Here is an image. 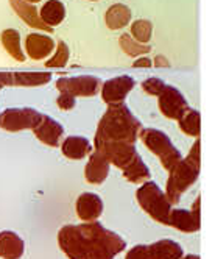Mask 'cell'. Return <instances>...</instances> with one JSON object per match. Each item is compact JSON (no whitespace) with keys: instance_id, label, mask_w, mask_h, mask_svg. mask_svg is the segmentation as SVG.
<instances>
[{"instance_id":"obj_34","label":"cell","mask_w":215,"mask_h":259,"mask_svg":"<svg viewBox=\"0 0 215 259\" xmlns=\"http://www.w3.org/2000/svg\"><path fill=\"white\" fill-rule=\"evenodd\" d=\"M133 66H134V67H151V66H153V63H151V60H150V58L143 57V58H137V60L133 63Z\"/></svg>"},{"instance_id":"obj_18","label":"cell","mask_w":215,"mask_h":259,"mask_svg":"<svg viewBox=\"0 0 215 259\" xmlns=\"http://www.w3.org/2000/svg\"><path fill=\"white\" fill-rule=\"evenodd\" d=\"M55 49V42L51 38L45 34H38V33H31L27 36L25 39V50L28 53V57L31 60H44Z\"/></svg>"},{"instance_id":"obj_30","label":"cell","mask_w":215,"mask_h":259,"mask_svg":"<svg viewBox=\"0 0 215 259\" xmlns=\"http://www.w3.org/2000/svg\"><path fill=\"white\" fill-rule=\"evenodd\" d=\"M164 88H166V83L160 78H156V77H151L148 80L142 81V89L145 91L148 96H153V97H157L160 92H163Z\"/></svg>"},{"instance_id":"obj_5","label":"cell","mask_w":215,"mask_h":259,"mask_svg":"<svg viewBox=\"0 0 215 259\" xmlns=\"http://www.w3.org/2000/svg\"><path fill=\"white\" fill-rule=\"evenodd\" d=\"M139 139L153 155L157 156L160 165H163L167 172H170L175 165L183 159L181 152L173 145L170 138L157 128H142Z\"/></svg>"},{"instance_id":"obj_36","label":"cell","mask_w":215,"mask_h":259,"mask_svg":"<svg viewBox=\"0 0 215 259\" xmlns=\"http://www.w3.org/2000/svg\"><path fill=\"white\" fill-rule=\"evenodd\" d=\"M181 259H201L198 254H186V256H183Z\"/></svg>"},{"instance_id":"obj_12","label":"cell","mask_w":215,"mask_h":259,"mask_svg":"<svg viewBox=\"0 0 215 259\" xmlns=\"http://www.w3.org/2000/svg\"><path fill=\"white\" fill-rule=\"evenodd\" d=\"M136 81L130 75H120L114 77L101 83L100 94L106 105H116V103H125V99L133 91Z\"/></svg>"},{"instance_id":"obj_31","label":"cell","mask_w":215,"mask_h":259,"mask_svg":"<svg viewBox=\"0 0 215 259\" xmlns=\"http://www.w3.org/2000/svg\"><path fill=\"white\" fill-rule=\"evenodd\" d=\"M125 259H153L151 251H150V245L139 244V245L130 248L127 251V254H125Z\"/></svg>"},{"instance_id":"obj_3","label":"cell","mask_w":215,"mask_h":259,"mask_svg":"<svg viewBox=\"0 0 215 259\" xmlns=\"http://www.w3.org/2000/svg\"><path fill=\"white\" fill-rule=\"evenodd\" d=\"M78 227L89 245L87 259H114L127 248V242L117 233L106 230L100 222L80 224Z\"/></svg>"},{"instance_id":"obj_14","label":"cell","mask_w":215,"mask_h":259,"mask_svg":"<svg viewBox=\"0 0 215 259\" xmlns=\"http://www.w3.org/2000/svg\"><path fill=\"white\" fill-rule=\"evenodd\" d=\"M31 132L36 136V139H39L42 144L48 147H60L61 139L64 136V126L53 117L42 114L39 125L31 130Z\"/></svg>"},{"instance_id":"obj_15","label":"cell","mask_w":215,"mask_h":259,"mask_svg":"<svg viewBox=\"0 0 215 259\" xmlns=\"http://www.w3.org/2000/svg\"><path fill=\"white\" fill-rule=\"evenodd\" d=\"M110 162L107 159L97 150H94L91 155L87 156V162L84 167V178L89 184L94 186H100L103 184L110 175Z\"/></svg>"},{"instance_id":"obj_1","label":"cell","mask_w":215,"mask_h":259,"mask_svg":"<svg viewBox=\"0 0 215 259\" xmlns=\"http://www.w3.org/2000/svg\"><path fill=\"white\" fill-rule=\"evenodd\" d=\"M142 122L125 103L107 105L94 138V150L106 144H136L142 132Z\"/></svg>"},{"instance_id":"obj_9","label":"cell","mask_w":215,"mask_h":259,"mask_svg":"<svg viewBox=\"0 0 215 259\" xmlns=\"http://www.w3.org/2000/svg\"><path fill=\"white\" fill-rule=\"evenodd\" d=\"M101 88L100 78L94 75H80L72 78H60L57 81V89L72 97H94Z\"/></svg>"},{"instance_id":"obj_29","label":"cell","mask_w":215,"mask_h":259,"mask_svg":"<svg viewBox=\"0 0 215 259\" xmlns=\"http://www.w3.org/2000/svg\"><path fill=\"white\" fill-rule=\"evenodd\" d=\"M69 55H70V52H69L67 44L60 41L58 46H57L55 55H53L50 60H47L45 66L47 67H64L67 64V61H69Z\"/></svg>"},{"instance_id":"obj_19","label":"cell","mask_w":215,"mask_h":259,"mask_svg":"<svg viewBox=\"0 0 215 259\" xmlns=\"http://www.w3.org/2000/svg\"><path fill=\"white\" fill-rule=\"evenodd\" d=\"M10 5L11 8L16 11V14L21 17L24 22H27L30 27L33 28H38V30H42V31H48L51 33L53 28L47 27L39 17V11L36 10L34 5L25 2V0H10Z\"/></svg>"},{"instance_id":"obj_10","label":"cell","mask_w":215,"mask_h":259,"mask_svg":"<svg viewBox=\"0 0 215 259\" xmlns=\"http://www.w3.org/2000/svg\"><path fill=\"white\" fill-rule=\"evenodd\" d=\"M157 106L164 117L170 120H179L183 114L189 109V103L186 97L179 92V89L166 84L163 92L157 96Z\"/></svg>"},{"instance_id":"obj_20","label":"cell","mask_w":215,"mask_h":259,"mask_svg":"<svg viewBox=\"0 0 215 259\" xmlns=\"http://www.w3.org/2000/svg\"><path fill=\"white\" fill-rule=\"evenodd\" d=\"M153 259H181L184 256V250L178 242L172 239H160L150 245Z\"/></svg>"},{"instance_id":"obj_6","label":"cell","mask_w":215,"mask_h":259,"mask_svg":"<svg viewBox=\"0 0 215 259\" xmlns=\"http://www.w3.org/2000/svg\"><path fill=\"white\" fill-rule=\"evenodd\" d=\"M42 119V113L34 108H8L0 113V128L10 133L34 130Z\"/></svg>"},{"instance_id":"obj_32","label":"cell","mask_w":215,"mask_h":259,"mask_svg":"<svg viewBox=\"0 0 215 259\" xmlns=\"http://www.w3.org/2000/svg\"><path fill=\"white\" fill-rule=\"evenodd\" d=\"M57 105L63 111H70L75 106V97H72L70 94H64V92H60V96L57 99Z\"/></svg>"},{"instance_id":"obj_37","label":"cell","mask_w":215,"mask_h":259,"mask_svg":"<svg viewBox=\"0 0 215 259\" xmlns=\"http://www.w3.org/2000/svg\"><path fill=\"white\" fill-rule=\"evenodd\" d=\"M25 2H28V4H30V2H41V0H25Z\"/></svg>"},{"instance_id":"obj_27","label":"cell","mask_w":215,"mask_h":259,"mask_svg":"<svg viewBox=\"0 0 215 259\" xmlns=\"http://www.w3.org/2000/svg\"><path fill=\"white\" fill-rule=\"evenodd\" d=\"M119 44H120L122 50L127 53L128 57H133V58L140 57V55H145V53H148L151 50L150 46L140 44V42L134 41L131 38V34H127V33H123L120 38H119Z\"/></svg>"},{"instance_id":"obj_7","label":"cell","mask_w":215,"mask_h":259,"mask_svg":"<svg viewBox=\"0 0 215 259\" xmlns=\"http://www.w3.org/2000/svg\"><path fill=\"white\" fill-rule=\"evenodd\" d=\"M58 247L67 259H87L89 245L78 225H66L58 231Z\"/></svg>"},{"instance_id":"obj_26","label":"cell","mask_w":215,"mask_h":259,"mask_svg":"<svg viewBox=\"0 0 215 259\" xmlns=\"http://www.w3.org/2000/svg\"><path fill=\"white\" fill-rule=\"evenodd\" d=\"M123 178L130 181V183H134V184H142V183H145L150 180L151 177V172L148 169V165L143 162L142 158H137L130 167L127 170H123L122 172Z\"/></svg>"},{"instance_id":"obj_24","label":"cell","mask_w":215,"mask_h":259,"mask_svg":"<svg viewBox=\"0 0 215 259\" xmlns=\"http://www.w3.org/2000/svg\"><path fill=\"white\" fill-rule=\"evenodd\" d=\"M178 125L184 135L198 139L201 135V114L196 109L189 108L183 114V117L178 120Z\"/></svg>"},{"instance_id":"obj_8","label":"cell","mask_w":215,"mask_h":259,"mask_svg":"<svg viewBox=\"0 0 215 259\" xmlns=\"http://www.w3.org/2000/svg\"><path fill=\"white\" fill-rule=\"evenodd\" d=\"M169 225L187 234L200 231L201 228V197L198 195L190 209H172L169 214Z\"/></svg>"},{"instance_id":"obj_16","label":"cell","mask_w":215,"mask_h":259,"mask_svg":"<svg viewBox=\"0 0 215 259\" xmlns=\"http://www.w3.org/2000/svg\"><path fill=\"white\" fill-rule=\"evenodd\" d=\"M61 152L67 159L80 161L91 155L94 152V147L91 141L83 136H67L61 142Z\"/></svg>"},{"instance_id":"obj_13","label":"cell","mask_w":215,"mask_h":259,"mask_svg":"<svg viewBox=\"0 0 215 259\" xmlns=\"http://www.w3.org/2000/svg\"><path fill=\"white\" fill-rule=\"evenodd\" d=\"M103 200L94 192H83L75 201V212L83 224L97 222L103 214Z\"/></svg>"},{"instance_id":"obj_17","label":"cell","mask_w":215,"mask_h":259,"mask_svg":"<svg viewBox=\"0 0 215 259\" xmlns=\"http://www.w3.org/2000/svg\"><path fill=\"white\" fill-rule=\"evenodd\" d=\"M25 253L24 239L10 230L0 231V257L2 259H21Z\"/></svg>"},{"instance_id":"obj_11","label":"cell","mask_w":215,"mask_h":259,"mask_svg":"<svg viewBox=\"0 0 215 259\" xmlns=\"http://www.w3.org/2000/svg\"><path fill=\"white\" fill-rule=\"evenodd\" d=\"M97 152H100L107 159V162L116 165L122 172L127 170L137 158H140L133 144H106L97 149Z\"/></svg>"},{"instance_id":"obj_23","label":"cell","mask_w":215,"mask_h":259,"mask_svg":"<svg viewBox=\"0 0 215 259\" xmlns=\"http://www.w3.org/2000/svg\"><path fill=\"white\" fill-rule=\"evenodd\" d=\"M51 80L50 72H13V86H42Z\"/></svg>"},{"instance_id":"obj_2","label":"cell","mask_w":215,"mask_h":259,"mask_svg":"<svg viewBox=\"0 0 215 259\" xmlns=\"http://www.w3.org/2000/svg\"><path fill=\"white\" fill-rule=\"evenodd\" d=\"M201 169V142L200 138L193 142L186 158L179 161L175 167L169 172L167 184H166V195L170 205H178L183 194L189 191L193 184L198 181Z\"/></svg>"},{"instance_id":"obj_25","label":"cell","mask_w":215,"mask_h":259,"mask_svg":"<svg viewBox=\"0 0 215 259\" xmlns=\"http://www.w3.org/2000/svg\"><path fill=\"white\" fill-rule=\"evenodd\" d=\"M0 41H2L5 50L11 55V57L16 60V61H25V55L22 52V47H21V34L17 30H13V28H8L5 31H2L0 34Z\"/></svg>"},{"instance_id":"obj_4","label":"cell","mask_w":215,"mask_h":259,"mask_svg":"<svg viewBox=\"0 0 215 259\" xmlns=\"http://www.w3.org/2000/svg\"><path fill=\"white\" fill-rule=\"evenodd\" d=\"M136 200L143 212L160 225H169V214L173 209L166 192L151 180L140 184L136 191Z\"/></svg>"},{"instance_id":"obj_28","label":"cell","mask_w":215,"mask_h":259,"mask_svg":"<svg viewBox=\"0 0 215 259\" xmlns=\"http://www.w3.org/2000/svg\"><path fill=\"white\" fill-rule=\"evenodd\" d=\"M151 33H153V25L150 21L139 19V21L133 22V25H131V34L134 36V41H137L140 44L148 42L151 38Z\"/></svg>"},{"instance_id":"obj_35","label":"cell","mask_w":215,"mask_h":259,"mask_svg":"<svg viewBox=\"0 0 215 259\" xmlns=\"http://www.w3.org/2000/svg\"><path fill=\"white\" fill-rule=\"evenodd\" d=\"M153 63H154V66H157V67H169V66H170L169 60H167L166 57H163V55H157Z\"/></svg>"},{"instance_id":"obj_21","label":"cell","mask_w":215,"mask_h":259,"mask_svg":"<svg viewBox=\"0 0 215 259\" xmlns=\"http://www.w3.org/2000/svg\"><path fill=\"white\" fill-rule=\"evenodd\" d=\"M39 17L41 21L47 25V27H55L60 25L64 17H66V7L60 2V0H48L45 2L39 11Z\"/></svg>"},{"instance_id":"obj_22","label":"cell","mask_w":215,"mask_h":259,"mask_svg":"<svg viewBox=\"0 0 215 259\" xmlns=\"http://www.w3.org/2000/svg\"><path fill=\"white\" fill-rule=\"evenodd\" d=\"M104 21H106V25L110 27L111 30L123 28L125 25H128L130 21H131V10L127 5L116 4L106 11Z\"/></svg>"},{"instance_id":"obj_33","label":"cell","mask_w":215,"mask_h":259,"mask_svg":"<svg viewBox=\"0 0 215 259\" xmlns=\"http://www.w3.org/2000/svg\"><path fill=\"white\" fill-rule=\"evenodd\" d=\"M5 86H13V72H0V91Z\"/></svg>"}]
</instances>
